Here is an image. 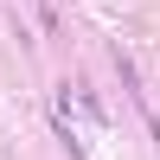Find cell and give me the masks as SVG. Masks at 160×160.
<instances>
[{
	"instance_id": "cell-1",
	"label": "cell",
	"mask_w": 160,
	"mask_h": 160,
	"mask_svg": "<svg viewBox=\"0 0 160 160\" xmlns=\"http://www.w3.org/2000/svg\"><path fill=\"white\" fill-rule=\"evenodd\" d=\"M141 115H148V135H154V148H160V115L154 109H141Z\"/></svg>"
}]
</instances>
